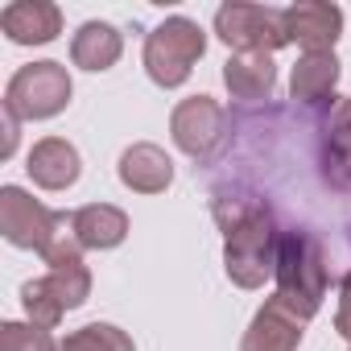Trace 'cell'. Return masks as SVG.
Returning a JSON list of instances; mask_svg holds the SVG:
<instances>
[{
    "label": "cell",
    "mask_w": 351,
    "mask_h": 351,
    "mask_svg": "<svg viewBox=\"0 0 351 351\" xmlns=\"http://www.w3.org/2000/svg\"><path fill=\"white\" fill-rule=\"evenodd\" d=\"M277 248H281V228L273 207L265 203L256 215L223 232V269L240 289H261L277 273Z\"/></svg>",
    "instance_id": "cell-2"
},
{
    "label": "cell",
    "mask_w": 351,
    "mask_h": 351,
    "mask_svg": "<svg viewBox=\"0 0 351 351\" xmlns=\"http://www.w3.org/2000/svg\"><path fill=\"white\" fill-rule=\"evenodd\" d=\"M335 330L351 343V273L339 281V310H335Z\"/></svg>",
    "instance_id": "cell-23"
},
{
    "label": "cell",
    "mask_w": 351,
    "mask_h": 351,
    "mask_svg": "<svg viewBox=\"0 0 351 351\" xmlns=\"http://www.w3.org/2000/svg\"><path fill=\"white\" fill-rule=\"evenodd\" d=\"M21 306H25L29 322H34V326H46V330H54V326L62 322V314H66V306L58 302V293L50 289L46 277H34V281L21 285Z\"/></svg>",
    "instance_id": "cell-19"
},
{
    "label": "cell",
    "mask_w": 351,
    "mask_h": 351,
    "mask_svg": "<svg viewBox=\"0 0 351 351\" xmlns=\"http://www.w3.org/2000/svg\"><path fill=\"white\" fill-rule=\"evenodd\" d=\"M120 54H124V38H120V29L108 25V21H87V25H79V34L71 38V62H75L79 71H91V75L112 71V66L120 62Z\"/></svg>",
    "instance_id": "cell-16"
},
{
    "label": "cell",
    "mask_w": 351,
    "mask_h": 351,
    "mask_svg": "<svg viewBox=\"0 0 351 351\" xmlns=\"http://www.w3.org/2000/svg\"><path fill=\"white\" fill-rule=\"evenodd\" d=\"M277 302L285 310H293L302 322H310L318 310H322V298H326V285H330V273H326V252H322V240L306 228H289L281 232V248H277Z\"/></svg>",
    "instance_id": "cell-1"
},
{
    "label": "cell",
    "mask_w": 351,
    "mask_h": 351,
    "mask_svg": "<svg viewBox=\"0 0 351 351\" xmlns=\"http://www.w3.org/2000/svg\"><path fill=\"white\" fill-rule=\"evenodd\" d=\"M169 136L186 157L211 165L228 145V112L211 95H191L169 112Z\"/></svg>",
    "instance_id": "cell-6"
},
{
    "label": "cell",
    "mask_w": 351,
    "mask_h": 351,
    "mask_svg": "<svg viewBox=\"0 0 351 351\" xmlns=\"http://www.w3.org/2000/svg\"><path fill=\"white\" fill-rule=\"evenodd\" d=\"M71 95H75V83H71L66 66L46 58V62L21 66V71L9 79V87H5V108L17 112L21 120H54L58 112H66Z\"/></svg>",
    "instance_id": "cell-4"
},
{
    "label": "cell",
    "mask_w": 351,
    "mask_h": 351,
    "mask_svg": "<svg viewBox=\"0 0 351 351\" xmlns=\"http://www.w3.org/2000/svg\"><path fill=\"white\" fill-rule=\"evenodd\" d=\"M203 54H207V34L191 17H165L145 38V71L165 91L182 87Z\"/></svg>",
    "instance_id": "cell-3"
},
{
    "label": "cell",
    "mask_w": 351,
    "mask_h": 351,
    "mask_svg": "<svg viewBox=\"0 0 351 351\" xmlns=\"http://www.w3.org/2000/svg\"><path fill=\"white\" fill-rule=\"evenodd\" d=\"M0 29L13 46H46L62 34V13L50 0H13L0 13Z\"/></svg>",
    "instance_id": "cell-12"
},
{
    "label": "cell",
    "mask_w": 351,
    "mask_h": 351,
    "mask_svg": "<svg viewBox=\"0 0 351 351\" xmlns=\"http://www.w3.org/2000/svg\"><path fill=\"white\" fill-rule=\"evenodd\" d=\"M54 215L50 207H42L29 191L21 186H5L0 191V236H5L13 248H42L50 228H54Z\"/></svg>",
    "instance_id": "cell-7"
},
{
    "label": "cell",
    "mask_w": 351,
    "mask_h": 351,
    "mask_svg": "<svg viewBox=\"0 0 351 351\" xmlns=\"http://www.w3.org/2000/svg\"><path fill=\"white\" fill-rule=\"evenodd\" d=\"M0 116H5V145H0V157H13L17 153V141H21V116L17 112H9L5 104H0Z\"/></svg>",
    "instance_id": "cell-24"
},
{
    "label": "cell",
    "mask_w": 351,
    "mask_h": 351,
    "mask_svg": "<svg viewBox=\"0 0 351 351\" xmlns=\"http://www.w3.org/2000/svg\"><path fill=\"white\" fill-rule=\"evenodd\" d=\"M0 351H62V343H54V335L46 326L5 322L0 326Z\"/></svg>",
    "instance_id": "cell-22"
},
{
    "label": "cell",
    "mask_w": 351,
    "mask_h": 351,
    "mask_svg": "<svg viewBox=\"0 0 351 351\" xmlns=\"http://www.w3.org/2000/svg\"><path fill=\"white\" fill-rule=\"evenodd\" d=\"M302 335H306V322L293 310H285L277 298H269L252 314V322L240 339V351H298Z\"/></svg>",
    "instance_id": "cell-11"
},
{
    "label": "cell",
    "mask_w": 351,
    "mask_h": 351,
    "mask_svg": "<svg viewBox=\"0 0 351 351\" xmlns=\"http://www.w3.org/2000/svg\"><path fill=\"white\" fill-rule=\"evenodd\" d=\"M62 351H136L132 339L112 322H87L62 339Z\"/></svg>",
    "instance_id": "cell-20"
},
{
    "label": "cell",
    "mask_w": 351,
    "mask_h": 351,
    "mask_svg": "<svg viewBox=\"0 0 351 351\" xmlns=\"http://www.w3.org/2000/svg\"><path fill=\"white\" fill-rule=\"evenodd\" d=\"M285 29L289 42L302 46V54H326L343 34V9L326 5V0H302V5L285 9Z\"/></svg>",
    "instance_id": "cell-8"
},
{
    "label": "cell",
    "mask_w": 351,
    "mask_h": 351,
    "mask_svg": "<svg viewBox=\"0 0 351 351\" xmlns=\"http://www.w3.org/2000/svg\"><path fill=\"white\" fill-rule=\"evenodd\" d=\"M335 87H339V58L335 50L326 54H302L298 66H293V79H289V95L298 108L306 112H335Z\"/></svg>",
    "instance_id": "cell-9"
},
{
    "label": "cell",
    "mask_w": 351,
    "mask_h": 351,
    "mask_svg": "<svg viewBox=\"0 0 351 351\" xmlns=\"http://www.w3.org/2000/svg\"><path fill=\"white\" fill-rule=\"evenodd\" d=\"M46 281H50V289L58 293V302H62L66 310H79V306L87 302V293H91V273H87L83 261L62 265V269H50Z\"/></svg>",
    "instance_id": "cell-21"
},
{
    "label": "cell",
    "mask_w": 351,
    "mask_h": 351,
    "mask_svg": "<svg viewBox=\"0 0 351 351\" xmlns=\"http://www.w3.org/2000/svg\"><path fill=\"white\" fill-rule=\"evenodd\" d=\"M29 178L42 186V191H66L79 182L83 173V161H79V149L62 136H42L34 149H29Z\"/></svg>",
    "instance_id": "cell-14"
},
{
    "label": "cell",
    "mask_w": 351,
    "mask_h": 351,
    "mask_svg": "<svg viewBox=\"0 0 351 351\" xmlns=\"http://www.w3.org/2000/svg\"><path fill=\"white\" fill-rule=\"evenodd\" d=\"M83 240H79V232H75V215H66V211H58L54 215V228H50V236H46V244L38 248V256L50 265V269H62V265H75V261H83Z\"/></svg>",
    "instance_id": "cell-18"
},
{
    "label": "cell",
    "mask_w": 351,
    "mask_h": 351,
    "mask_svg": "<svg viewBox=\"0 0 351 351\" xmlns=\"http://www.w3.org/2000/svg\"><path fill=\"white\" fill-rule=\"evenodd\" d=\"M71 215H75V232H79L83 248L104 252V248L124 244V236H128V215L120 207H112V203H87V207H79Z\"/></svg>",
    "instance_id": "cell-17"
},
{
    "label": "cell",
    "mask_w": 351,
    "mask_h": 351,
    "mask_svg": "<svg viewBox=\"0 0 351 351\" xmlns=\"http://www.w3.org/2000/svg\"><path fill=\"white\" fill-rule=\"evenodd\" d=\"M116 173H120V182H124L128 191H136V195H161V191H169V182H173V161H169V153H165L161 145L136 141V145H128V149L120 153Z\"/></svg>",
    "instance_id": "cell-13"
},
{
    "label": "cell",
    "mask_w": 351,
    "mask_h": 351,
    "mask_svg": "<svg viewBox=\"0 0 351 351\" xmlns=\"http://www.w3.org/2000/svg\"><path fill=\"white\" fill-rule=\"evenodd\" d=\"M215 34L236 54H277L281 46H289L285 9H269V5L232 0V5L215 9Z\"/></svg>",
    "instance_id": "cell-5"
},
{
    "label": "cell",
    "mask_w": 351,
    "mask_h": 351,
    "mask_svg": "<svg viewBox=\"0 0 351 351\" xmlns=\"http://www.w3.org/2000/svg\"><path fill=\"white\" fill-rule=\"evenodd\" d=\"M223 83H228L232 99L265 104V99H273V87H277V62H273V54H232L223 62Z\"/></svg>",
    "instance_id": "cell-15"
},
{
    "label": "cell",
    "mask_w": 351,
    "mask_h": 351,
    "mask_svg": "<svg viewBox=\"0 0 351 351\" xmlns=\"http://www.w3.org/2000/svg\"><path fill=\"white\" fill-rule=\"evenodd\" d=\"M318 169L326 186L351 195V95L335 104V112L322 124V141H318Z\"/></svg>",
    "instance_id": "cell-10"
}]
</instances>
